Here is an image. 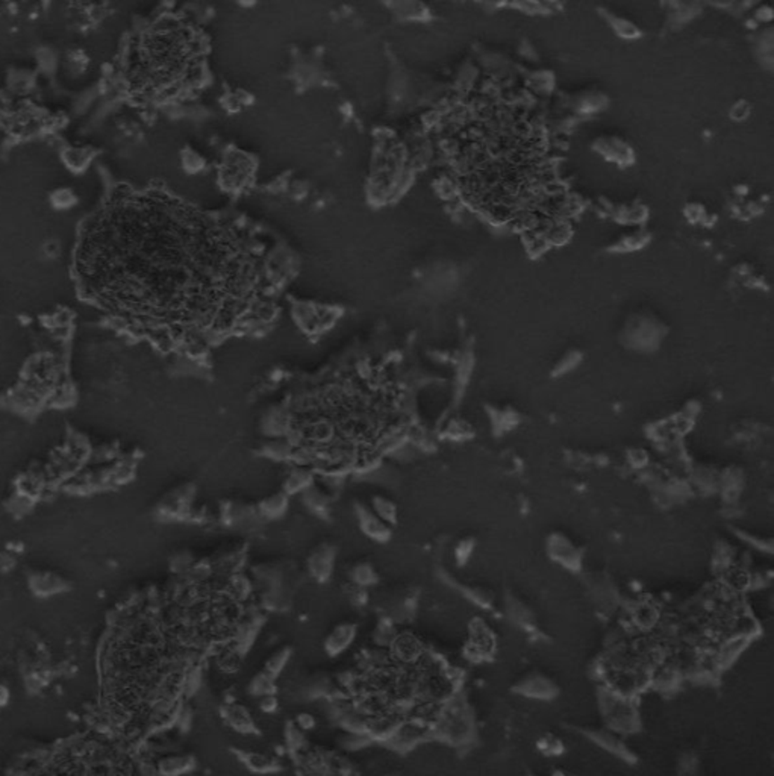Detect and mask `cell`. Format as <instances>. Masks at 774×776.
Returning <instances> with one entry per match:
<instances>
[{
    "mask_svg": "<svg viewBox=\"0 0 774 776\" xmlns=\"http://www.w3.org/2000/svg\"><path fill=\"white\" fill-rule=\"evenodd\" d=\"M218 246L194 217L158 197L112 202L84 234L78 264L95 296L123 311L149 316L217 305L225 264Z\"/></svg>",
    "mask_w": 774,
    "mask_h": 776,
    "instance_id": "6da1fadb",
    "label": "cell"
},
{
    "mask_svg": "<svg viewBox=\"0 0 774 776\" xmlns=\"http://www.w3.org/2000/svg\"><path fill=\"white\" fill-rule=\"evenodd\" d=\"M353 513L358 520L361 533L376 543H387L393 537V526L384 522L378 514L373 513L370 507L364 502L353 504Z\"/></svg>",
    "mask_w": 774,
    "mask_h": 776,
    "instance_id": "7a4b0ae2",
    "label": "cell"
},
{
    "mask_svg": "<svg viewBox=\"0 0 774 776\" xmlns=\"http://www.w3.org/2000/svg\"><path fill=\"white\" fill-rule=\"evenodd\" d=\"M337 561V547L329 543L317 546L308 556V572L314 581L326 584L333 575Z\"/></svg>",
    "mask_w": 774,
    "mask_h": 776,
    "instance_id": "3957f363",
    "label": "cell"
},
{
    "mask_svg": "<svg viewBox=\"0 0 774 776\" xmlns=\"http://www.w3.org/2000/svg\"><path fill=\"white\" fill-rule=\"evenodd\" d=\"M425 648L413 632H399L389 645V654L399 666H413L422 657Z\"/></svg>",
    "mask_w": 774,
    "mask_h": 776,
    "instance_id": "277c9868",
    "label": "cell"
},
{
    "mask_svg": "<svg viewBox=\"0 0 774 776\" xmlns=\"http://www.w3.org/2000/svg\"><path fill=\"white\" fill-rule=\"evenodd\" d=\"M220 714H222L223 721L227 726H231L234 731L240 734H256L258 725L253 718L252 713L248 711V708L236 700H226V702L220 708Z\"/></svg>",
    "mask_w": 774,
    "mask_h": 776,
    "instance_id": "5b68a950",
    "label": "cell"
},
{
    "mask_svg": "<svg viewBox=\"0 0 774 776\" xmlns=\"http://www.w3.org/2000/svg\"><path fill=\"white\" fill-rule=\"evenodd\" d=\"M358 636V627L353 622H341L332 628V631L328 634V637L324 638V652L329 657H338L344 654L355 641Z\"/></svg>",
    "mask_w": 774,
    "mask_h": 776,
    "instance_id": "8992f818",
    "label": "cell"
},
{
    "mask_svg": "<svg viewBox=\"0 0 774 776\" xmlns=\"http://www.w3.org/2000/svg\"><path fill=\"white\" fill-rule=\"evenodd\" d=\"M333 496H335L333 491H331L326 486L324 487L317 486V481H315V484L312 487L303 491L300 495V499L303 505L307 507L308 511H311L314 516H317L319 519H323V520H328L331 517V505H332Z\"/></svg>",
    "mask_w": 774,
    "mask_h": 776,
    "instance_id": "52a82bcc",
    "label": "cell"
},
{
    "mask_svg": "<svg viewBox=\"0 0 774 776\" xmlns=\"http://www.w3.org/2000/svg\"><path fill=\"white\" fill-rule=\"evenodd\" d=\"M235 755L253 773H273L281 770V761L269 754L236 749Z\"/></svg>",
    "mask_w": 774,
    "mask_h": 776,
    "instance_id": "ba28073f",
    "label": "cell"
},
{
    "mask_svg": "<svg viewBox=\"0 0 774 776\" xmlns=\"http://www.w3.org/2000/svg\"><path fill=\"white\" fill-rule=\"evenodd\" d=\"M290 508V496L285 491H276V493L265 496L256 504V511L261 520H279L282 519Z\"/></svg>",
    "mask_w": 774,
    "mask_h": 776,
    "instance_id": "9c48e42d",
    "label": "cell"
},
{
    "mask_svg": "<svg viewBox=\"0 0 774 776\" xmlns=\"http://www.w3.org/2000/svg\"><path fill=\"white\" fill-rule=\"evenodd\" d=\"M315 481H317V478H315L312 469H309L308 466H298L285 478L282 490L290 497L295 495L300 496L305 490H308L315 484Z\"/></svg>",
    "mask_w": 774,
    "mask_h": 776,
    "instance_id": "30bf717a",
    "label": "cell"
},
{
    "mask_svg": "<svg viewBox=\"0 0 774 776\" xmlns=\"http://www.w3.org/2000/svg\"><path fill=\"white\" fill-rule=\"evenodd\" d=\"M349 582L364 587V589H370V587L376 585L379 582V573L376 572L375 566L371 563L358 561L350 567Z\"/></svg>",
    "mask_w": 774,
    "mask_h": 776,
    "instance_id": "8fae6325",
    "label": "cell"
},
{
    "mask_svg": "<svg viewBox=\"0 0 774 776\" xmlns=\"http://www.w3.org/2000/svg\"><path fill=\"white\" fill-rule=\"evenodd\" d=\"M367 505L370 507V509L373 511V513L378 514L388 525H391V526L397 525L399 509H397V505H396L394 500H391L387 496L375 495V496L370 497V502Z\"/></svg>",
    "mask_w": 774,
    "mask_h": 776,
    "instance_id": "7c38bea8",
    "label": "cell"
},
{
    "mask_svg": "<svg viewBox=\"0 0 774 776\" xmlns=\"http://www.w3.org/2000/svg\"><path fill=\"white\" fill-rule=\"evenodd\" d=\"M276 676L269 674L267 670L258 671L247 684V693L253 697H261L265 695H276Z\"/></svg>",
    "mask_w": 774,
    "mask_h": 776,
    "instance_id": "4fadbf2b",
    "label": "cell"
},
{
    "mask_svg": "<svg viewBox=\"0 0 774 776\" xmlns=\"http://www.w3.org/2000/svg\"><path fill=\"white\" fill-rule=\"evenodd\" d=\"M307 746H308L307 732L300 730V728L294 723V721L288 722V725L285 728V749L290 754H293L303 749V747Z\"/></svg>",
    "mask_w": 774,
    "mask_h": 776,
    "instance_id": "5bb4252c",
    "label": "cell"
},
{
    "mask_svg": "<svg viewBox=\"0 0 774 776\" xmlns=\"http://www.w3.org/2000/svg\"><path fill=\"white\" fill-rule=\"evenodd\" d=\"M291 654H293V650L288 646H283V648H279L278 650H274L273 654L269 658H267L265 664H264V670H267L269 674H272L273 676L278 678L282 674V670L285 669V666L288 664Z\"/></svg>",
    "mask_w": 774,
    "mask_h": 776,
    "instance_id": "9a60e30c",
    "label": "cell"
},
{
    "mask_svg": "<svg viewBox=\"0 0 774 776\" xmlns=\"http://www.w3.org/2000/svg\"><path fill=\"white\" fill-rule=\"evenodd\" d=\"M162 772L167 773H185L196 768V760L189 755H170L162 760Z\"/></svg>",
    "mask_w": 774,
    "mask_h": 776,
    "instance_id": "2e32d148",
    "label": "cell"
},
{
    "mask_svg": "<svg viewBox=\"0 0 774 776\" xmlns=\"http://www.w3.org/2000/svg\"><path fill=\"white\" fill-rule=\"evenodd\" d=\"M258 699V708L264 714H274L279 709V699L276 695H265Z\"/></svg>",
    "mask_w": 774,
    "mask_h": 776,
    "instance_id": "e0dca14e",
    "label": "cell"
},
{
    "mask_svg": "<svg viewBox=\"0 0 774 776\" xmlns=\"http://www.w3.org/2000/svg\"><path fill=\"white\" fill-rule=\"evenodd\" d=\"M294 723L298 725L300 730H303L305 732L312 731L314 728L317 726V721H315V717L309 713H299L294 718Z\"/></svg>",
    "mask_w": 774,
    "mask_h": 776,
    "instance_id": "ac0fdd59",
    "label": "cell"
}]
</instances>
